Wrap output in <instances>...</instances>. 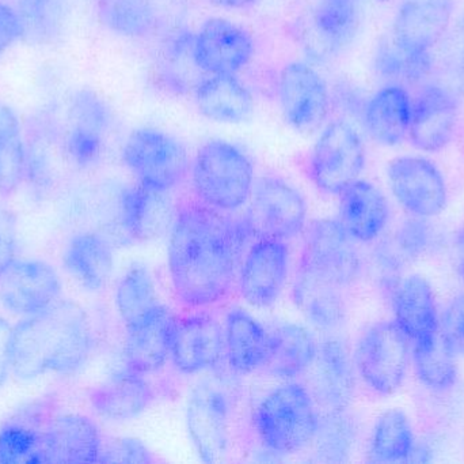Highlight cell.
Wrapping results in <instances>:
<instances>
[{
	"label": "cell",
	"instance_id": "50",
	"mask_svg": "<svg viewBox=\"0 0 464 464\" xmlns=\"http://www.w3.org/2000/svg\"><path fill=\"white\" fill-rule=\"evenodd\" d=\"M333 101L349 116L360 117L362 116L365 104H367L364 95L349 84H340L334 87V97H332V103Z\"/></svg>",
	"mask_w": 464,
	"mask_h": 464
},
{
	"label": "cell",
	"instance_id": "17",
	"mask_svg": "<svg viewBox=\"0 0 464 464\" xmlns=\"http://www.w3.org/2000/svg\"><path fill=\"white\" fill-rule=\"evenodd\" d=\"M458 123L459 98L438 82L424 84L413 98L409 141L420 152H441L454 139Z\"/></svg>",
	"mask_w": 464,
	"mask_h": 464
},
{
	"label": "cell",
	"instance_id": "1",
	"mask_svg": "<svg viewBox=\"0 0 464 464\" xmlns=\"http://www.w3.org/2000/svg\"><path fill=\"white\" fill-rule=\"evenodd\" d=\"M168 261L171 285L182 304L204 308L222 301L242 261L228 217L198 201L181 204L170 229Z\"/></svg>",
	"mask_w": 464,
	"mask_h": 464
},
{
	"label": "cell",
	"instance_id": "9",
	"mask_svg": "<svg viewBox=\"0 0 464 464\" xmlns=\"http://www.w3.org/2000/svg\"><path fill=\"white\" fill-rule=\"evenodd\" d=\"M411 345L394 321H379L365 330L353 354L362 383L379 395L398 391L408 372Z\"/></svg>",
	"mask_w": 464,
	"mask_h": 464
},
{
	"label": "cell",
	"instance_id": "20",
	"mask_svg": "<svg viewBox=\"0 0 464 464\" xmlns=\"http://www.w3.org/2000/svg\"><path fill=\"white\" fill-rule=\"evenodd\" d=\"M102 447L97 425L81 414L53 416L41 427V463H100Z\"/></svg>",
	"mask_w": 464,
	"mask_h": 464
},
{
	"label": "cell",
	"instance_id": "38",
	"mask_svg": "<svg viewBox=\"0 0 464 464\" xmlns=\"http://www.w3.org/2000/svg\"><path fill=\"white\" fill-rule=\"evenodd\" d=\"M435 57L413 56L386 40L375 52L376 73L389 84H420L433 74Z\"/></svg>",
	"mask_w": 464,
	"mask_h": 464
},
{
	"label": "cell",
	"instance_id": "47",
	"mask_svg": "<svg viewBox=\"0 0 464 464\" xmlns=\"http://www.w3.org/2000/svg\"><path fill=\"white\" fill-rule=\"evenodd\" d=\"M154 462L151 452L139 439H114L103 444L100 463L144 464Z\"/></svg>",
	"mask_w": 464,
	"mask_h": 464
},
{
	"label": "cell",
	"instance_id": "2",
	"mask_svg": "<svg viewBox=\"0 0 464 464\" xmlns=\"http://www.w3.org/2000/svg\"><path fill=\"white\" fill-rule=\"evenodd\" d=\"M92 329L86 311L72 300L24 316L11 334V373L30 381L46 375L79 372L92 351Z\"/></svg>",
	"mask_w": 464,
	"mask_h": 464
},
{
	"label": "cell",
	"instance_id": "14",
	"mask_svg": "<svg viewBox=\"0 0 464 464\" xmlns=\"http://www.w3.org/2000/svg\"><path fill=\"white\" fill-rule=\"evenodd\" d=\"M54 267L37 259H14L0 270V302L16 315L43 312L62 299Z\"/></svg>",
	"mask_w": 464,
	"mask_h": 464
},
{
	"label": "cell",
	"instance_id": "4",
	"mask_svg": "<svg viewBox=\"0 0 464 464\" xmlns=\"http://www.w3.org/2000/svg\"><path fill=\"white\" fill-rule=\"evenodd\" d=\"M190 174L198 201L225 214L247 203L256 182L250 157L223 139H212L198 149Z\"/></svg>",
	"mask_w": 464,
	"mask_h": 464
},
{
	"label": "cell",
	"instance_id": "46",
	"mask_svg": "<svg viewBox=\"0 0 464 464\" xmlns=\"http://www.w3.org/2000/svg\"><path fill=\"white\" fill-rule=\"evenodd\" d=\"M441 342L455 357H464V291L444 308L439 329Z\"/></svg>",
	"mask_w": 464,
	"mask_h": 464
},
{
	"label": "cell",
	"instance_id": "40",
	"mask_svg": "<svg viewBox=\"0 0 464 464\" xmlns=\"http://www.w3.org/2000/svg\"><path fill=\"white\" fill-rule=\"evenodd\" d=\"M43 424L44 421H37V417H27L3 425L0 428V463L40 464Z\"/></svg>",
	"mask_w": 464,
	"mask_h": 464
},
{
	"label": "cell",
	"instance_id": "11",
	"mask_svg": "<svg viewBox=\"0 0 464 464\" xmlns=\"http://www.w3.org/2000/svg\"><path fill=\"white\" fill-rule=\"evenodd\" d=\"M278 104L286 124L302 135H313L326 124L332 93L310 63L295 60L278 75Z\"/></svg>",
	"mask_w": 464,
	"mask_h": 464
},
{
	"label": "cell",
	"instance_id": "53",
	"mask_svg": "<svg viewBox=\"0 0 464 464\" xmlns=\"http://www.w3.org/2000/svg\"><path fill=\"white\" fill-rule=\"evenodd\" d=\"M458 261H457V267H458V274H459V277L462 278V281L464 282V229L462 233L459 234V237H458Z\"/></svg>",
	"mask_w": 464,
	"mask_h": 464
},
{
	"label": "cell",
	"instance_id": "49",
	"mask_svg": "<svg viewBox=\"0 0 464 464\" xmlns=\"http://www.w3.org/2000/svg\"><path fill=\"white\" fill-rule=\"evenodd\" d=\"M16 248L15 215L7 210H0V270L16 259Z\"/></svg>",
	"mask_w": 464,
	"mask_h": 464
},
{
	"label": "cell",
	"instance_id": "28",
	"mask_svg": "<svg viewBox=\"0 0 464 464\" xmlns=\"http://www.w3.org/2000/svg\"><path fill=\"white\" fill-rule=\"evenodd\" d=\"M225 360L234 375H250L264 370L269 353V331L261 321L242 308L226 315Z\"/></svg>",
	"mask_w": 464,
	"mask_h": 464
},
{
	"label": "cell",
	"instance_id": "5",
	"mask_svg": "<svg viewBox=\"0 0 464 464\" xmlns=\"http://www.w3.org/2000/svg\"><path fill=\"white\" fill-rule=\"evenodd\" d=\"M234 400V384L225 373L204 379L188 398V432L203 462H222L230 451Z\"/></svg>",
	"mask_w": 464,
	"mask_h": 464
},
{
	"label": "cell",
	"instance_id": "27",
	"mask_svg": "<svg viewBox=\"0 0 464 464\" xmlns=\"http://www.w3.org/2000/svg\"><path fill=\"white\" fill-rule=\"evenodd\" d=\"M195 103L206 119L240 124L253 117L256 100L247 86L231 74L207 75L195 87Z\"/></svg>",
	"mask_w": 464,
	"mask_h": 464
},
{
	"label": "cell",
	"instance_id": "13",
	"mask_svg": "<svg viewBox=\"0 0 464 464\" xmlns=\"http://www.w3.org/2000/svg\"><path fill=\"white\" fill-rule=\"evenodd\" d=\"M291 253L286 242L256 239L248 247L237 269V291L251 307L276 304L285 289Z\"/></svg>",
	"mask_w": 464,
	"mask_h": 464
},
{
	"label": "cell",
	"instance_id": "23",
	"mask_svg": "<svg viewBox=\"0 0 464 464\" xmlns=\"http://www.w3.org/2000/svg\"><path fill=\"white\" fill-rule=\"evenodd\" d=\"M177 210L169 193L138 184L125 188L120 196V225L135 242L162 239L176 220Z\"/></svg>",
	"mask_w": 464,
	"mask_h": 464
},
{
	"label": "cell",
	"instance_id": "29",
	"mask_svg": "<svg viewBox=\"0 0 464 464\" xmlns=\"http://www.w3.org/2000/svg\"><path fill=\"white\" fill-rule=\"evenodd\" d=\"M155 400L151 384L143 375L125 368L95 387L90 394L92 409L111 421H128L147 410Z\"/></svg>",
	"mask_w": 464,
	"mask_h": 464
},
{
	"label": "cell",
	"instance_id": "42",
	"mask_svg": "<svg viewBox=\"0 0 464 464\" xmlns=\"http://www.w3.org/2000/svg\"><path fill=\"white\" fill-rule=\"evenodd\" d=\"M24 35L34 43H51L62 35L65 22L64 0H18Z\"/></svg>",
	"mask_w": 464,
	"mask_h": 464
},
{
	"label": "cell",
	"instance_id": "54",
	"mask_svg": "<svg viewBox=\"0 0 464 464\" xmlns=\"http://www.w3.org/2000/svg\"><path fill=\"white\" fill-rule=\"evenodd\" d=\"M379 2H386V0H379Z\"/></svg>",
	"mask_w": 464,
	"mask_h": 464
},
{
	"label": "cell",
	"instance_id": "25",
	"mask_svg": "<svg viewBox=\"0 0 464 464\" xmlns=\"http://www.w3.org/2000/svg\"><path fill=\"white\" fill-rule=\"evenodd\" d=\"M389 220V202L372 183L359 179L340 193L338 221L354 242H375Z\"/></svg>",
	"mask_w": 464,
	"mask_h": 464
},
{
	"label": "cell",
	"instance_id": "26",
	"mask_svg": "<svg viewBox=\"0 0 464 464\" xmlns=\"http://www.w3.org/2000/svg\"><path fill=\"white\" fill-rule=\"evenodd\" d=\"M413 98L403 84H387L365 104L362 123L373 142L394 147L408 138Z\"/></svg>",
	"mask_w": 464,
	"mask_h": 464
},
{
	"label": "cell",
	"instance_id": "45",
	"mask_svg": "<svg viewBox=\"0 0 464 464\" xmlns=\"http://www.w3.org/2000/svg\"><path fill=\"white\" fill-rule=\"evenodd\" d=\"M71 114L72 124L94 128L103 133H108L113 125V114L108 104L92 90H81L73 95Z\"/></svg>",
	"mask_w": 464,
	"mask_h": 464
},
{
	"label": "cell",
	"instance_id": "15",
	"mask_svg": "<svg viewBox=\"0 0 464 464\" xmlns=\"http://www.w3.org/2000/svg\"><path fill=\"white\" fill-rule=\"evenodd\" d=\"M455 19L454 0H402L390 40L413 56L435 57Z\"/></svg>",
	"mask_w": 464,
	"mask_h": 464
},
{
	"label": "cell",
	"instance_id": "35",
	"mask_svg": "<svg viewBox=\"0 0 464 464\" xmlns=\"http://www.w3.org/2000/svg\"><path fill=\"white\" fill-rule=\"evenodd\" d=\"M27 150L13 108L0 103V195L11 196L24 179Z\"/></svg>",
	"mask_w": 464,
	"mask_h": 464
},
{
	"label": "cell",
	"instance_id": "18",
	"mask_svg": "<svg viewBox=\"0 0 464 464\" xmlns=\"http://www.w3.org/2000/svg\"><path fill=\"white\" fill-rule=\"evenodd\" d=\"M308 373V391L322 413L349 409L356 392L357 372L353 357L343 341L327 338L319 343Z\"/></svg>",
	"mask_w": 464,
	"mask_h": 464
},
{
	"label": "cell",
	"instance_id": "8",
	"mask_svg": "<svg viewBox=\"0 0 464 464\" xmlns=\"http://www.w3.org/2000/svg\"><path fill=\"white\" fill-rule=\"evenodd\" d=\"M297 270L343 289L362 274V256L356 242L338 220L313 221L305 226Z\"/></svg>",
	"mask_w": 464,
	"mask_h": 464
},
{
	"label": "cell",
	"instance_id": "37",
	"mask_svg": "<svg viewBox=\"0 0 464 464\" xmlns=\"http://www.w3.org/2000/svg\"><path fill=\"white\" fill-rule=\"evenodd\" d=\"M414 370L419 380L435 391H447L458 380L457 357L441 342L440 335L411 345Z\"/></svg>",
	"mask_w": 464,
	"mask_h": 464
},
{
	"label": "cell",
	"instance_id": "52",
	"mask_svg": "<svg viewBox=\"0 0 464 464\" xmlns=\"http://www.w3.org/2000/svg\"><path fill=\"white\" fill-rule=\"evenodd\" d=\"M208 2L226 10L243 11L258 5L259 0H208Z\"/></svg>",
	"mask_w": 464,
	"mask_h": 464
},
{
	"label": "cell",
	"instance_id": "19",
	"mask_svg": "<svg viewBox=\"0 0 464 464\" xmlns=\"http://www.w3.org/2000/svg\"><path fill=\"white\" fill-rule=\"evenodd\" d=\"M360 25L359 0H315L303 26L304 46L314 56H337L354 43Z\"/></svg>",
	"mask_w": 464,
	"mask_h": 464
},
{
	"label": "cell",
	"instance_id": "39",
	"mask_svg": "<svg viewBox=\"0 0 464 464\" xmlns=\"http://www.w3.org/2000/svg\"><path fill=\"white\" fill-rule=\"evenodd\" d=\"M103 24L127 37H144L157 22L154 5L150 0H100Z\"/></svg>",
	"mask_w": 464,
	"mask_h": 464
},
{
	"label": "cell",
	"instance_id": "33",
	"mask_svg": "<svg viewBox=\"0 0 464 464\" xmlns=\"http://www.w3.org/2000/svg\"><path fill=\"white\" fill-rule=\"evenodd\" d=\"M416 449L413 427L405 411L392 409L373 425L368 444V459L373 463L409 462Z\"/></svg>",
	"mask_w": 464,
	"mask_h": 464
},
{
	"label": "cell",
	"instance_id": "3",
	"mask_svg": "<svg viewBox=\"0 0 464 464\" xmlns=\"http://www.w3.org/2000/svg\"><path fill=\"white\" fill-rule=\"evenodd\" d=\"M319 413L307 387L284 381L254 409V432L267 451L294 455L313 444Z\"/></svg>",
	"mask_w": 464,
	"mask_h": 464
},
{
	"label": "cell",
	"instance_id": "24",
	"mask_svg": "<svg viewBox=\"0 0 464 464\" xmlns=\"http://www.w3.org/2000/svg\"><path fill=\"white\" fill-rule=\"evenodd\" d=\"M394 321L411 345L439 337L440 313L435 291L422 275L401 278L392 291Z\"/></svg>",
	"mask_w": 464,
	"mask_h": 464
},
{
	"label": "cell",
	"instance_id": "6",
	"mask_svg": "<svg viewBox=\"0 0 464 464\" xmlns=\"http://www.w3.org/2000/svg\"><path fill=\"white\" fill-rule=\"evenodd\" d=\"M367 161L364 139L351 122L333 120L322 127L308 157L311 183L327 195H340L362 176Z\"/></svg>",
	"mask_w": 464,
	"mask_h": 464
},
{
	"label": "cell",
	"instance_id": "43",
	"mask_svg": "<svg viewBox=\"0 0 464 464\" xmlns=\"http://www.w3.org/2000/svg\"><path fill=\"white\" fill-rule=\"evenodd\" d=\"M433 242V231L427 218L413 217L406 220L395 233L392 245L395 252L406 262L421 258Z\"/></svg>",
	"mask_w": 464,
	"mask_h": 464
},
{
	"label": "cell",
	"instance_id": "7",
	"mask_svg": "<svg viewBox=\"0 0 464 464\" xmlns=\"http://www.w3.org/2000/svg\"><path fill=\"white\" fill-rule=\"evenodd\" d=\"M122 161L138 184L162 193L179 187L190 171L187 147L176 136L152 127L130 133Z\"/></svg>",
	"mask_w": 464,
	"mask_h": 464
},
{
	"label": "cell",
	"instance_id": "32",
	"mask_svg": "<svg viewBox=\"0 0 464 464\" xmlns=\"http://www.w3.org/2000/svg\"><path fill=\"white\" fill-rule=\"evenodd\" d=\"M343 289L297 270L292 300L308 324L318 331H335L346 319Z\"/></svg>",
	"mask_w": 464,
	"mask_h": 464
},
{
	"label": "cell",
	"instance_id": "48",
	"mask_svg": "<svg viewBox=\"0 0 464 464\" xmlns=\"http://www.w3.org/2000/svg\"><path fill=\"white\" fill-rule=\"evenodd\" d=\"M24 35V24L18 11L0 2V56Z\"/></svg>",
	"mask_w": 464,
	"mask_h": 464
},
{
	"label": "cell",
	"instance_id": "31",
	"mask_svg": "<svg viewBox=\"0 0 464 464\" xmlns=\"http://www.w3.org/2000/svg\"><path fill=\"white\" fill-rule=\"evenodd\" d=\"M63 263L82 288L100 291L113 274V247L102 234L82 232L65 245Z\"/></svg>",
	"mask_w": 464,
	"mask_h": 464
},
{
	"label": "cell",
	"instance_id": "21",
	"mask_svg": "<svg viewBox=\"0 0 464 464\" xmlns=\"http://www.w3.org/2000/svg\"><path fill=\"white\" fill-rule=\"evenodd\" d=\"M225 360L223 326L207 313L177 318L170 361L184 375L217 370Z\"/></svg>",
	"mask_w": 464,
	"mask_h": 464
},
{
	"label": "cell",
	"instance_id": "22",
	"mask_svg": "<svg viewBox=\"0 0 464 464\" xmlns=\"http://www.w3.org/2000/svg\"><path fill=\"white\" fill-rule=\"evenodd\" d=\"M176 324L177 316L160 304L138 323L125 327L127 368L141 375L162 370L170 360Z\"/></svg>",
	"mask_w": 464,
	"mask_h": 464
},
{
	"label": "cell",
	"instance_id": "36",
	"mask_svg": "<svg viewBox=\"0 0 464 464\" xmlns=\"http://www.w3.org/2000/svg\"><path fill=\"white\" fill-rule=\"evenodd\" d=\"M157 285L150 270L143 264L130 267L116 289V307L125 327L138 323L160 307Z\"/></svg>",
	"mask_w": 464,
	"mask_h": 464
},
{
	"label": "cell",
	"instance_id": "34",
	"mask_svg": "<svg viewBox=\"0 0 464 464\" xmlns=\"http://www.w3.org/2000/svg\"><path fill=\"white\" fill-rule=\"evenodd\" d=\"M359 438L356 420L345 410L324 411L319 414L318 428L313 446L318 462H348Z\"/></svg>",
	"mask_w": 464,
	"mask_h": 464
},
{
	"label": "cell",
	"instance_id": "10",
	"mask_svg": "<svg viewBox=\"0 0 464 464\" xmlns=\"http://www.w3.org/2000/svg\"><path fill=\"white\" fill-rule=\"evenodd\" d=\"M307 214V201L291 183L277 176L254 182L246 217L256 239L289 242L304 232Z\"/></svg>",
	"mask_w": 464,
	"mask_h": 464
},
{
	"label": "cell",
	"instance_id": "51",
	"mask_svg": "<svg viewBox=\"0 0 464 464\" xmlns=\"http://www.w3.org/2000/svg\"><path fill=\"white\" fill-rule=\"evenodd\" d=\"M11 334L13 327L5 319L0 318V389L11 373Z\"/></svg>",
	"mask_w": 464,
	"mask_h": 464
},
{
	"label": "cell",
	"instance_id": "41",
	"mask_svg": "<svg viewBox=\"0 0 464 464\" xmlns=\"http://www.w3.org/2000/svg\"><path fill=\"white\" fill-rule=\"evenodd\" d=\"M433 73L438 74V84L464 97V11L454 19L443 41L435 51Z\"/></svg>",
	"mask_w": 464,
	"mask_h": 464
},
{
	"label": "cell",
	"instance_id": "16",
	"mask_svg": "<svg viewBox=\"0 0 464 464\" xmlns=\"http://www.w3.org/2000/svg\"><path fill=\"white\" fill-rule=\"evenodd\" d=\"M254 51L250 33L222 16L207 19L192 40L193 62L206 75H237L250 64Z\"/></svg>",
	"mask_w": 464,
	"mask_h": 464
},
{
	"label": "cell",
	"instance_id": "44",
	"mask_svg": "<svg viewBox=\"0 0 464 464\" xmlns=\"http://www.w3.org/2000/svg\"><path fill=\"white\" fill-rule=\"evenodd\" d=\"M106 133L84 125L72 124L65 138V149L73 163L89 168L101 160L105 149Z\"/></svg>",
	"mask_w": 464,
	"mask_h": 464
},
{
	"label": "cell",
	"instance_id": "30",
	"mask_svg": "<svg viewBox=\"0 0 464 464\" xmlns=\"http://www.w3.org/2000/svg\"><path fill=\"white\" fill-rule=\"evenodd\" d=\"M319 343L310 330L284 323L269 331V353L264 370L281 381L305 375L318 353Z\"/></svg>",
	"mask_w": 464,
	"mask_h": 464
},
{
	"label": "cell",
	"instance_id": "12",
	"mask_svg": "<svg viewBox=\"0 0 464 464\" xmlns=\"http://www.w3.org/2000/svg\"><path fill=\"white\" fill-rule=\"evenodd\" d=\"M387 182L395 201L411 217H438L449 203L446 179L439 166L422 155H401L387 166Z\"/></svg>",
	"mask_w": 464,
	"mask_h": 464
}]
</instances>
